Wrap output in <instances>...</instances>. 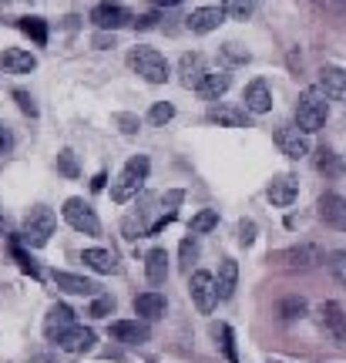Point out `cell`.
I'll list each match as a JSON object with an SVG mask.
<instances>
[{
    "label": "cell",
    "mask_w": 346,
    "mask_h": 363,
    "mask_svg": "<svg viewBox=\"0 0 346 363\" xmlns=\"http://www.w3.org/2000/svg\"><path fill=\"white\" fill-rule=\"evenodd\" d=\"M148 172H152V162H148L145 155L128 158V165L121 169L118 182L111 185V199H115V202H131V199L141 192V185H145V179H148Z\"/></svg>",
    "instance_id": "3"
},
{
    "label": "cell",
    "mask_w": 346,
    "mask_h": 363,
    "mask_svg": "<svg viewBox=\"0 0 346 363\" xmlns=\"http://www.w3.org/2000/svg\"><path fill=\"white\" fill-rule=\"evenodd\" d=\"M155 7H175V4H182V0H152Z\"/></svg>",
    "instance_id": "47"
},
{
    "label": "cell",
    "mask_w": 346,
    "mask_h": 363,
    "mask_svg": "<svg viewBox=\"0 0 346 363\" xmlns=\"http://www.w3.org/2000/svg\"><path fill=\"white\" fill-rule=\"evenodd\" d=\"M54 286L57 289H65V293H71V296H101L98 289L101 286L94 283V279H84V276H77V272H54Z\"/></svg>",
    "instance_id": "16"
},
{
    "label": "cell",
    "mask_w": 346,
    "mask_h": 363,
    "mask_svg": "<svg viewBox=\"0 0 346 363\" xmlns=\"http://www.w3.org/2000/svg\"><path fill=\"white\" fill-rule=\"evenodd\" d=\"M229 84H232V74H225V71H208L206 81L195 88V94H199L202 101H218V98L229 91Z\"/></svg>",
    "instance_id": "21"
},
{
    "label": "cell",
    "mask_w": 346,
    "mask_h": 363,
    "mask_svg": "<svg viewBox=\"0 0 346 363\" xmlns=\"http://www.w3.org/2000/svg\"><path fill=\"white\" fill-rule=\"evenodd\" d=\"M175 118V108L168 101H158V104H152V111H148V121H152L155 128H162V125H168Z\"/></svg>",
    "instance_id": "33"
},
{
    "label": "cell",
    "mask_w": 346,
    "mask_h": 363,
    "mask_svg": "<svg viewBox=\"0 0 346 363\" xmlns=\"http://www.w3.org/2000/svg\"><path fill=\"white\" fill-rule=\"evenodd\" d=\"M94 48H115V38H108V34H98V38H94Z\"/></svg>",
    "instance_id": "46"
},
{
    "label": "cell",
    "mask_w": 346,
    "mask_h": 363,
    "mask_svg": "<svg viewBox=\"0 0 346 363\" xmlns=\"http://www.w3.org/2000/svg\"><path fill=\"white\" fill-rule=\"evenodd\" d=\"M276 145H279V152L286 158H306L309 155V135L299 125H282L276 128Z\"/></svg>",
    "instance_id": "7"
},
{
    "label": "cell",
    "mask_w": 346,
    "mask_h": 363,
    "mask_svg": "<svg viewBox=\"0 0 346 363\" xmlns=\"http://www.w3.org/2000/svg\"><path fill=\"white\" fill-rule=\"evenodd\" d=\"M71 326H77L74 310H71L67 303H54L51 310H48V316H44V337L51 340V343H57Z\"/></svg>",
    "instance_id": "9"
},
{
    "label": "cell",
    "mask_w": 346,
    "mask_h": 363,
    "mask_svg": "<svg viewBox=\"0 0 346 363\" xmlns=\"http://www.w3.org/2000/svg\"><path fill=\"white\" fill-rule=\"evenodd\" d=\"M165 296L162 293H155V289H148V293H141V296H135V316H141L145 323H155V320H162L165 316Z\"/></svg>",
    "instance_id": "17"
},
{
    "label": "cell",
    "mask_w": 346,
    "mask_h": 363,
    "mask_svg": "<svg viewBox=\"0 0 346 363\" xmlns=\"http://www.w3.org/2000/svg\"><path fill=\"white\" fill-rule=\"evenodd\" d=\"M296 195H299V182L293 179V175H276V179L269 182V189H266V199H269L272 206L279 208H289L296 202Z\"/></svg>",
    "instance_id": "13"
},
{
    "label": "cell",
    "mask_w": 346,
    "mask_h": 363,
    "mask_svg": "<svg viewBox=\"0 0 346 363\" xmlns=\"http://www.w3.org/2000/svg\"><path fill=\"white\" fill-rule=\"evenodd\" d=\"M21 30L30 34L38 44H48V24H44L40 17H24V21H21Z\"/></svg>",
    "instance_id": "32"
},
{
    "label": "cell",
    "mask_w": 346,
    "mask_h": 363,
    "mask_svg": "<svg viewBox=\"0 0 346 363\" xmlns=\"http://www.w3.org/2000/svg\"><path fill=\"white\" fill-rule=\"evenodd\" d=\"M111 313H115V299H111V296H94L88 316H94V320H104V316H111Z\"/></svg>",
    "instance_id": "39"
},
{
    "label": "cell",
    "mask_w": 346,
    "mask_h": 363,
    "mask_svg": "<svg viewBox=\"0 0 346 363\" xmlns=\"http://www.w3.org/2000/svg\"><path fill=\"white\" fill-rule=\"evenodd\" d=\"M239 242H242V246H252V242H256V222H249V219L239 222Z\"/></svg>",
    "instance_id": "42"
},
{
    "label": "cell",
    "mask_w": 346,
    "mask_h": 363,
    "mask_svg": "<svg viewBox=\"0 0 346 363\" xmlns=\"http://www.w3.org/2000/svg\"><path fill=\"white\" fill-rule=\"evenodd\" d=\"M145 279L152 286H162L168 279V252L165 249H152L145 256Z\"/></svg>",
    "instance_id": "24"
},
{
    "label": "cell",
    "mask_w": 346,
    "mask_h": 363,
    "mask_svg": "<svg viewBox=\"0 0 346 363\" xmlns=\"http://www.w3.org/2000/svg\"><path fill=\"white\" fill-rule=\"evenodd\" d=\"M11 148H13V135H11V128L0 121V155H7Z\"/></svg>",
    "instance_id": "44"
},
{
    "label": "cell",
    "mask_w": 346,
    "mask_h": 363,
    "mask_svg": "<svg viewBox=\"0 0 346 363\" xmlns=\"http://www.w3.org/2000/svg\"><path fill=\"white\" fill-rule=\"evenodd\" d=\"M320 219L330 225V229H340V233H346V199L336 192H326L320 199Z\"/></svg>",
    "instance_id": "12"
},
{
    "label": "cell",
    "mask_w": 346,
    "mask_h": 363,
    "mask_svg": "<svg viewBox=\"0 0 346 363\" xmlns=\"http://www.w3.org/2000/svg\"><path fill=\"white\" fill-rule=\"evenodd\" d=\"M326 118H330V98L323 94V88H306L299 94V101H296V125L313 135V131H320L326 125Z\"/></svg>",
    "instance_id": "1"
},
{
    "label": "cell",
    "mask_w": 346,
    "mask_h": 363,
    "mask_svg": "<svg viewBox=\"0 0 346 363\" xmlns=\"http://www.w3.org/2000/svg\"><path fill=\"white\" fill-rule=\"evenodd\" d=\"M128 67L138 74V78L148 81V84H165L168 74H172L165 54L155 51V48H131L128 51Z\"/></svg>",
    "instance_id": "2"
},
{
    "label": "cell",
    "mask_w": 346,
    "mask_h": 363,
    "mask_svg": "<svg viewBox=\"0 0 346 363\" xmlns=\"http://www.w3.org/2000/svg\"><path fill=\"white\" fill-rule=\"evenodd\" d=\"M279 316L282 320H299V316H306V299L299 296H286L279 306Z\"/></svg>",
    "instance_id": "31"
},
{
    "label": "cell",
    "mask_w": 346,
    "mask_h": 363,
    "mask_svg": "<svg viewBox=\"0 0 346 363\" xmlns=\"http://www.w3.org/2000/svg\"><path fill=\"white\" fill-rule=\"evenodd\" d=\"M111 337L121 340V343H148L152 330L145 320H115L111 323Z\"/></svg>",
    "instance_id": "18"
},
{
    "label": "cell",
    "mask_w": 346,
    "mask_h": 363,
    "mask_svg": "<svg viewBox=\"0 0 346 363\" xmlns=\"http://www.w3.org/2000/svg\"><path fill=\"white\" fill-rule=\"evenodd\" d=\"M222 54H225V57H229L232 65H245V61H249V51H242V48H239V44H235V40H229V44H225V48H222Z\"/></svg>",
    "instance_id": "40"
},
{
    "label": "cell",
    "mask_w": 346,
    "mask_h": 363,
    "mask_svg": "<svg viewBox=\"0 0 346 363\" xmlns=\"http://www.w3.org/2000/svg\"><path fill=\"white\" fill-rule=\"evenodd\" d=\"M38 67V57L30 51H21V48H4L0 51V71L4 74H30Z\"/></svg>",
    "instance_id": "14"
},
{
    "label": "cell",
    "mask_w": 346,
    "mask_h": 363,
    "mask_svg": "<svg viewBox=\"0 0 346 363\" xmlns=\"http://www.w3.org/2000/svg\"><path fill=\"white\" fill-rule=\"evenodd\" d=\"M84 266H91L94 272H101V276H108V272H115V252H108V249H84Z\"/></svg>",
    "instance_id": "27"
},
{
    "label": "cell",
    "mask_w": 346,
    "mask_h": 363,
    "mask_svg": "<svg viewBox=\"0 0 346 363\" xmlns=\"http://www.w3.org/2000/svg\"><path fill=\"white\" fill-rule=\"evenodd\" d=\"M222 11L235 17V21H245L252 13V0H222Z\"/></svg>",
    "instance_id": "35"
},
{
    "label": "cell",
    "mask_w": 346,
    "mask_h": 363,
    "mask_svg": "<svg viewBox=\"0 0 346 363\" xmlns=\"http://www.w3.org/2000/svg\"><path fill=\"white\" fill-rule=\"evenodd\" d=\"M54 225H57V219H54L51 208H48V206H34V208H30V212L24 216V225H21V239H24L30 249H44L48 242H51Z\"/></svg>",
    "instance_id": "4"
},
{
    "label": "cell",
    "mask_w": 346,
    "mask_h": 363,
    "mask_svg": "<svg viewBox=\"0 0 346 363\" xmlns=\"http://www.w3.org/2000/svg\"><path fill=\"white\" fill-rule=\"evenodd\" d=\"M206 57L202 54H182V61H179V81H182V88H189L195 91L202 81H206Z\"/></svg>",
    "instance_id": "15"
},
{
    "label": "cell",
    "mask_w": 346,
    "mask_h": 363,
    "mask_svg": "<svg viewBox=\"0 0 346 363\" xmlns=\"http://www.w3.org/2000/svg\"><path fill=\"white\" fill-rule=\"evenodd\" d=\"M189 293H192L195 299V310L199 313H212L216 310V303H218V283H216V276L206 269H199L189 276Z\"/></svg>",
    "instance_id": "6"
},
{
    "label": "cell",
    "mask_w": 346,
    "mask_h": 363,
    "mask_svg": "<svg viewBox=\"0 0 346 363\" xmlns=\"http://www.w3.org/2000/svg\"><path fill=\"white\" fill-rule=\"evenodd\" d=\"M179 256H182V269H185L189 276H192V262L199 259V242H195V235H192V239H185V242H182V252H179Z\"/></svg>",
    "instance_id": "38"
},
{
    "label": "cell",
    "mask_w": 346,
    "mask_h": 363,
    "mask_svg": "<svg viewBox=\"0 0 346 363\" xmlns=\"http://www.w3.org/2000/svg\"><path fill=\"white\" fill-rule=\"evenodd\" d=\"M320 88L326 98H333V101H346V71L336 65H326L320 71Z\"/></svg>",
    "instance_id": "19"
},
{
    "label": "cell",
    "mask_w": 346,
    "mask_h": 363,
    "mask_svg": "<svg viewBox=\"0 0 346 363\" xmlns=\"http://www.w3.org/2000/svg\"><path fill=\"white\" fill-rule=\"evenodd\" d=\"M91 24L98 27V30H118V27L128 24V13L115 7V4H98L94 11H91Z\"/></svg>",
    "instance_id": "20"
},
{
    "label": "cell",
    "mask_w": 346,
    "mask_h": 363,
    "mask_svg": "<svg viewBox=\"0 0 346 363\" xmlns=\"http://www.w3.org/2000/svg\"><path fill=\"white\" fill-rule=\"evenodd\" d=\"M320 316H323V326L333 333V340L343 343L346 340V313H343V306H340V303H323Z\"/></svg>",
    "instance_id": "23"
},
{
    "label": "cell",
    "mask_w": 346,
    "mask_h": 363,
    "mask_svg": "<svg viewBox=\"0 0 346 363\" xmlns=\"http://www.w3.org/2000/svg\"><path fill=\"white\" fill-rule=\"evenodd\" d=\"M57 169H61V175H67V179H77V175H81L77 155L71 148H61V152H57Z\"/></svg>",
    "instance_id": "30"
},
{
    "label": "cell",
    "mask_w": 346,
    "mask_h": 363,
    "mask_svg": "<svg viewBox=\"0 0 346 363\" xmlns=\"http://www.w3.org/2000/svg\"><path fill=\"white\" fill-rule=\"evenodd\" d=\"M330 269H333L336 283L346 289V249H336V252H330Z\"/></svg>",
    "instance_id": "37"
},
{
    "label": "cell",
    "mask_w": 346,
    "mask_h": 363,
    "mask_svg": "<svg viewBox=\"0 0 346 363\" xmlns=\"http://www.w3.org/2000/svg\"><path fill=\"white\" fill-rule=\"evenodd\" d=\"M121 229H125V235H128V239H138V235H141V222H138V216H128Z\"/></svg>",
    "instance_id": "45"
},
{
    "label": "cell",
    "mask_w": 346,
    "mask_h": 363,
    "mask_svg": "<svg viewBox=\"0 0 346 363\" xmlns=\"http://www.w3.org/2000/svg\"><path fill=\"white\" fill-rule=\"evenodd\" d=\"M4 229H7V212L0 208V233H4Z\"/></svg>",
    "instance_id": "48"
},
{
    "label": "cell",
    "mask_w": 346,
    "mask_h": 363,
    "mask_svg": "<svg viewBox=\"0 0 346 363\" xmlns=\"http://www.w3.org/2000/svg\"><path fill=\"white\" fill-rule=\"evenodd\" d=\"M218 299H232V293H235V283H239V262L235 259H225L218 262Z\"/></svg>",
    "instance_id": "25"
},
{
    "label": "cell",
    "mask_w": 346,
    "mask_h": 363,
    "mask_svg": "<svg viewBox=\"0 0 346 363\" xmlns=\"http://www.w3.org/2000/svg\"><path fill=\"white\" fill-rule=\"evenodd\" d=\"M216 225H218V208H202V212L192 219V233L206 235V233H212Z\"/></svg>",
    "instance_id": "29"
},
{
    "label": "cell",
    "mask_w": 346,
    "mask_h": 363,
    "mask_svg": "<svg viewBox=\"0 0 346 363\" xmlns=\"http://www.w3.org/2000/svg\"><path fill=\"white\" fill-rule=\"evenodd\" d=\"M208 121L225 125V128H249V111L245 108H229V104H216V108H208Z\"/></svg>",
    "instance_id": "22"
},
{
    "label": "cell",
    "mask_w": 346,
    "mask_h": 363,
    "mask_svg": "<svg viewBox=\"0 0 346 363\" xmlns=\"http://www.w3.org/2000/svg\"><path fill=\"white\" fill-rule=\"evenodd\" d=\"M13 98H17V104H21V111H24V115H38V104H34V98H30V94H27V91H13Z\"/></svg>",
    "instance_id": "43"
},
{
    "label": "cell",
    "mask_w": 346,
    "mask_h": 363,
    "mask_svg": "<svg viewBox=\"0 0 346 363\" xmlns=\"http://www.w3.org/2000/svg\"><path fill=\"white\" fill-rule=\"evenodd\" d=\"M61 216H65V222L71 225V229H77V233L101 235V222H98L94 208H91L84 199H67L65 208H61Z\"/></svg>",
    "instance_id": "5"
},
{
    "label": "cell",
    "mask_w": 346,
    "mask_h": 363,
    "mask_svg": "<svg viewBox=\"0 0 346 363\" xmlns=\"http://www.w3.org/2000/svg\"><path fill=\"white\" fill-rule=\"evenodd\" d=\"M282 259L289 262V266H316L320 262V249L313 246H303V249H289Z\"/></svg>",
    "instance_id": "28"
},
{
    "label": "cell",
    "mask_w": 346,
    "mask_h": 363,
    "mask_svg": "<svg viewBox=\"0 0 346 363\" xmlns=\"http://www.w3.org/2000/svg\"><path fill=\"white\" fill-rule=\"evenodd\" d=\"M111 121H115V128L121 131V135H135V131L141 128L138 115H128V111H118V115H111Z\"/></svg>",
    "instance_id": "36"
},
{
    "label": "cell",
    "mask_w": 346,
    "mask_h": 363,
    "mask_svg": "<svg viewBox=\"0 0 346 363\" xmlns=\"http://www.w3.org/2000/svg\"><path fill=\"white\" fill-rule=\"evenodd\" d=\"M225 17L229 13L222 11V7H195L189 17H185V27L192 30V34H212L218 27L225 24Z\"/></svg>",
    "instance_id": "10"
},
{
    "label": "cell",
    "mask_w": 346,
    "mask_h": 363,
    "mask_svg": "<svg viewBox=\"0 0 346 363\" xmlns=\"http://www.w3.org/2000/svg\"><path fill=\"white\" fill-rule=\"evenodd\" d=\"M316 172L326 175V179H340V175H343V158L336 155L333 148L323 145L320 152H316Z\"/></svg>",
    "instance_id": "26"
},
{
    "label": "cell",
    "mask_w": 346,
    "mask_h": 363,
    "mask_svg": "<svg viewBox=\"0 0 346 363\" xmlns=\"http://www.w3.org/2000/svg\"><path fill=\"white\" fill-rule=\"evenodd\" d=\"M269 363H282V360H269Z\"/></svg>",
    "instance_id": "49"
},
{
    "label": "cell",
    "mask_w": 346,
    "mask_h": 363,
    "mask_svg": "<svg viewBox=\"0 0 346 363\" xmlns=\"http://www.w3.org/2000/svg\"><path fill=\"white\" fill-rule=\"evenodd\" d=\"M94 330H88V326H71L65 337L57 340V347L65 353H71V357H84V353L94 350Z\"/></svg>",
    "instance_id": "11"
},
{
    "label": "cell",
    "mask_w": 346,
    "mask_h": 363,
    "mask_svg": "<svg viewBox=\"0 0 346 363\" xmlns=\"http://www.w3.org/2000/svg\"><path fill=\"white\" fill-rule=\"evenodd\" d=\"M13 256H17V262H21V269H24V272H30L34 279H40V269H38V266H34V262H30V259H27V252H24V249H21V246H17V242H13Z\"/></svg>",
    "instance_id": "41"
},
{
    "label": "cell",
    "mask_w": 346,
    "mask_h": 363,
    "mask_svg": "<svg viewBox=\"0 0 346 363\" xmlns=\"http://www.w3.org/2000/svg\"><path fill=\"white\" fill-rule=\"evenodd\" d=\"M242 108L249 115H269L272 111V88L266 78L249 81L242 91Z\"/></svg>",
    "instance_id": "8"
},
{
    "label": "cell",
    "mask_w": 346,
    "mask_h": 363,
    "mask_svg": "<svg viewBox=\"0 0 346 363\" xmlns=\"http://www.w3.org/2000/svg\"><path fill=\"white\" fill-rule=\"evenodd\" d=\"M216 337L222 340V353H225V360L229 363H239V357H235V337H232V330L225 323L216 326Z\"/></svg>",
    "instance_id": "34"
}]
</instances>
